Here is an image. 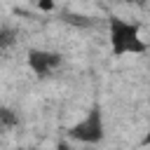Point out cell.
Here are the masks:
<instances>
[{"label": "cell", "mask_w": 150, "mask_h": 150, "mask_svg": "<svg viewBox=\"0 0 150 150\" xmlns=\"http://www.w3.org/2000/svg\"><path fill=\"white\" fill-rule=\"evenodd\" d=\"M108 45L112 56H138L148 52L141 28L122 16H108Z\"/></svg>", "instance_id": "cell-1"}, {"label": "cell", "mask_w": 150, "mask_h": 150, "mask_svg": "<svg viewBox=\"0 0 150 150\" xmlns=\"http://www.w3.org/2000/svg\"><path fill=\"white\" fill-rule=\"evenodd\" d=\"M103 136H105V124L98 108H91L82 120H77L68 129V141H75L82 145H96L103 141Z\"/></svg>", "instance_id": "cell-2"}, {"label": "cell", "mask_w": 150, "mask_h": 150, "mask_svg": "<svg viewBox=\"0 0 150 150\" xmlns=\"http://www.w3.org/2000/svg\"><path fill=\"white\" fill-rule=\"evenodd\" d=\"M61 63H63V59L56 52H47V49H30L28 52V68L38 77H52L61 68Z\"/></svg>", "instance_id": "cell-3"}, {"label": "cell", "mask_w": 150, "mask_h": 150, "mask_svg": "<svg viewBox=\"0 0 150 150\" xmlns=\"http://www.w3.org/2000/svg\"><path fill=\"white\" fill-rule=\"evenodd\" d=\"M14 127H19V115L12 108H0V129L2 131H9Z\"/></svg>", "instance_id": "cell-4"}, {"label": "cell", "mask_w": 150, "mask_h": 150, "mask_svg": "<svg viewBox=\"0 0 150 150\" xmlns=\"http://www.w3.org/2000/svg\"><path fill=\"white\" fill-rule=\"evenodd\" d=\"M14 45V33L9 28H0V47H9Z\"/></svg>", "instance_id": "cell-5"}, {"label": "cell", "mask_w": 150, "mask_h": 150, "mask_svg": "<svg viewBox=\"0 0 150 150\" xmlns=\"http://www.w3.org/2000/svg\"><path fill=\"white\" fill-rule=\"evenodd\" d=\"M54 150H75V148H73V141H66V138H63V141H59V143L54 145Z\"/></svg>", "instance_id": "cell-6"}, {"label": "cell", "mask_w": 150, "mask_h": 150, "mask_svg": "<svg viewBox=\"0 0 150 150\" xmlns=\"http://www.w3.org/2000/svg\"><path fill=\"white\" fill-rule=\"evenodd\" d=\"M38 7L45 9V12H49V9H54V2L52 0H38Z\"/></svg>", "instance_id": "cell-7"}, {"label": "cell", "mask_w": 150, "mask_h": 150, "mask_svg": "<svg viewBox=\"0 0 150 150\" xmlns=\"http://www.w3.org/2000/svg\"><path fill=\"white\" fill-rule=\"evenodd\" d=\"M141 145H150V122H148V129H145V136H143Z\"/></svg>", "instance_id": "cell-8"}, {"label": "cell", "mask_w": 150, "mask_h": 150, "mask_svg": "<svg viewBox=\"0 0 150 150\" xmlns=\"http://www.w3.org/2000/svg\"><path fill=\"white\" fill-rule=\"evenodd\" d=\"M120 2H138V0H120Z\"/></svg>", "instance_id": "cell-9"}]
</instances>
